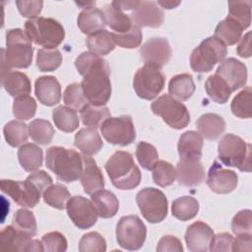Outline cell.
Masks as SVG:
<instances>
[{
    "instance_id": "obj_6",
    "label": "cell",
    "mask_w": 252,
    "mask_h": 252,
    "mask_svg": "<svg viewBox=\"0 0 252 252\" xmlns=\"http://www.w3.org/2000/svg\"><path fill=\"white\" fill-rule=\"evenodd\" d=\"M220 160L226 166H235L240 171H251V145L239 136L225 134L218 146Z\"/></svg>"
},
{
    "instance_id": "obj_57",
    "label": "cell",
    "mask_w": 252,
    "mask_h": 252,
    "mask_svg": "<svg viewBox=\"0 0 252 252\" xmlns=\"http://www.w3.org/2000/svg\"><path fill=\"white\" fill-rule=\"evenodd\" d=\"M42 193L43 191L52 184L51 176L44 170H35L32 172L28 177Z\"/></svg>"
},
{
    "instance_id": "obj_21",
    "label": "cell",
    "mask_w": 252,
    "mask_h": 252,
    "mask_svg": "<svg viewBox=\"0 0 252 252\" xmlns=\"http://www.w3.org/2000/svg\"><path fill=\"white\" fill-rule=\"evenodd\" d=\"M176 178L183 186H196L205 180V169L200 160L180 159L176 165Z\"/></svg>"
},
{
    "instance_id": "obj_42",
    "label": "cell",
    "mask_w": 252,
    "mask_h": 252,
    "mask_svg": "<svg viewBox=\"0 0 252 252\" xmlns=\"http://www.w3.org/2000/svg\"><path fill=\"white\" fill-rule=\"evenodd\" d=\"M252 92L250 87H246L239 92L232 99L230 109L233 115L238 118H250L252 116Z\"/></svg>"
},
{
    "instance_id": "obj_25",
    "label": "cell",
    "mask_w": 252,
    "mask_h": 252,
    "mask_svg": "<svg viewBox=\"0 0 252 252\" xmlns=\"http://www.w3.org/2000/svg\"><path fill=\"white\" fill-rule=\"evenodd\" d=\"M74 145L85 156H94L103 147L102 140L95 129L82 128L75 135Z\"/></svg>"
},
{
    "instance_id": "obj_37",
    "label": "cell",
    "mask_w": 252,
    "mask_h": 252,
    "mask_svg": "<svg viewBox=\"0 0 252 252\" xmlns=\"http://www.w3.org/2000/svg\"><path fill=\"white\" fill-rule=\"evenodd\" d=\"M205 90L209 97L217 103H225L232 93L227 84L217 74L208 77Z\"/></svg>"
},
{
    "instance_id": "obj_49",
    "label": "cell",
    "mask_w": 252,
    "mask_h": 252,
    "mask_svg": "<svg viewBox=\"0 0 252 252\" xmlns=\"http://www.w3.org/2000/svg\"><path fill=\"white\" fill-rule=\"evenodd\" d=\"M136 158L144 169L152 170L155 163L158 160V154L152 144L142 141L136 147Z\"/></svg>"
},
{
    "instance_id": "obj_7",
    "label": "cell",
    "mask_w": 252,
    "mask_h": 252,
    "mask_svg": "<svg viewBox=\"0 0 252 252\" xmlns=\"http://www.w3.org/2000/svg\"><path fill=\"white\" fill-rule=\"evenodd\" d=\"M226 54V45L216 36H210L192 51L190 66L197 73H207L212 71L217 63L222 62Z\"/></svg>"
},
{
    "instance_id": "obj_1",
    "label": "cell",
    "mask_w": 252,
    "mask_h": 252,
    "mask_svg": "<svg viewBox=\"0 0 252 252\" xmlns=\"http://www.w3.org/2000/svg\"><path fill=\"white\" fill-rule=\"evenodd\" d=\"M75 66L83 76L81 83L89 103L105 105L111 95L110 67L105 59L90 52H82L75 60Z\"/></svg>"
},
{
    "instance_id": "obj_51",
    "label": "cell",
    "mask_w": 252,
    "mask_h": 252,
    "mask_svg": "<svg viewBox=\"0 0 252 252\" xmlns=\"http://www.w3.org/2000/svg\"><path fill=\"white\" fill-rule=\"evenodd\" d=\"M78 248L81 252H102L106 250V242L101 234L91 231L82 236Z\"/></svg>"
},
{
    "instance_id": "obj_35",
    "label": "cell",
    "mask_w": 252,
    "mask_h": 252,
    "mask_svg": "<svg viewBox=\"0 0 252 252\" xmlns=\"http://www.w3.org/2000/svg\"><path fill=\"white\" fill-rule=\"evenodd\" d=\"M82 122L87 128L97 129L100 128L101 124L110 117V111L105 106H96L92 103H88L80 111Z\"/></svg>"
},
{
    "instance_id": "obj_11",
    "label": "cell",
    "mask_w": 252,
    "mask_h": 252,
    "mask_svg": "<svg viewBox=\"0 0 252 252\" xmlns=\"http://www.w3.org/2000/svg\"><path fill=\"white\" fill-rule=\"evenodd\" d=\"M164 82L165 77L160 69L145 64L135 73L133 87L139 97L151 100L162 91Z\"/></svg>"
},
{
    "instance_id": "obj_18",
    "label": "cell",
    "mask_w": 252,
    "mask_h": 252,
    "mask_svg": "<svg viewBox=\"0 0 252 252\" xmlns=\"http://www.w3.org/2000/svg\"><path fill=\"white\" fill-rule=\"evenodd\" d=\"M230 88L231 92L244 87L247 82V68L241 61L230 57L223 60L216 73Z\"/></svg>"
},
{
    "instance_id": "obj_32",
    "label": "cell",
    "mask_w": 252,
    "mask_h": 252,
    "mask_svg": "<svg viewBox=\"0 0 252 252\" xmlns=\"http://www.w3.org/2000/svg\"><path fill=\"white\" fill-rule=\"evenodd\" d=\"M242 32L243 29L237 22L226 17L218 24L214 36L221 40L225 45H233L241 38Z\"/></svg>"
},
{
    "instance_id": "obj_39",
    "label": "cell",
    "mask_w": 252,
    "mask_h": 252,
    "mask_svg": "<svg viewBox=\"0 0 252 252\" xmlns=\"http://www.w3.org/2000/svg\"><path fill=\"white\" fill-rule=\"evenodd\" d=\"M44 202L55 209L63 210L71 198L67 187L62 184H51L42 193Z\"/></svg>"
},
{
    "instance_id": "obj_36",
    "label": "cell",
    "mask_w": 252,
    "mask_h": 252,
    "mask_svg": "<svg viewBox=\"0 0 252 252\" xmlns=\"http://www.w3.org/2000/svg\"><path fill=\"white\" fill-rule=\"evenodd\" d=\"M52 118L55 126L66 133L74 132L79 127V117L76 110L68 107L59 105L53 109Z\"/></svg>"
},
{
    "instance_id": "obj_59",
    "label": "cell",
    "mask_w": 252,
    "mask_h": 252,
    "mask_svg": "<svg viewBox=\"0 0 252 252\" xmlns=\"http://www.w3.org/2000/svg\"><path fill=\"white\" fill-rule=\"evenodd\" d=\"M236 52L239 56L244 58L251 56V32H248L239 39Z\"/></svg>"
},
{
    "instance_id": "obj_54",
    "label": "cell",
    "mask_w": 252,
    "mask_h": 252,
    "mask_svg": "<svg viewBox=\"0 0 252 252\" xmlns=\"http://www.w3.org/2000/svg\"><path fill=\"white\" fill-rule=\"evenodd\" d=\"M17 8L20 12V14L23 17L26 18H36L37 15L40 14L43 6V2L39 0H34V1H23V0H18L16 1Z\"/></svg>"
},
{
    "instance_id": "obj_15",
    "label": "cell",
    "mask_w": 252,
    "mask_h": 252,
    "mask_svg": "<svg viewBox=\"0 0 252 252\" xmlns=\"http://www.w3.org/2000/svg\"><path fill=\"white\" fill-rule=\"evenodd\" d=\"M142 60L147 65L161 69L171 57V47L164 37H152L140 48Z\"/></svg>"
},
{
    "instance_id": "obj_3",
    "label": "cell",
    "mask_w": 252,
    "mask_h": 252,
    "mask_svg": "<svg viewBox=\"0 0 252 252\" xmlns=\"http://www.w3.org/2000/svg\"><path fill=\"white\" fill-rule=\"evenodd\" d=\"M45 164L56 175L58 180L70 183L81 177L84 158L75 150L53 146L46 151Z\"/></svg>"
},
{
    "instance_id": "obj_44",
    "label": "cell",
    "mask_w": 252,
    "mask_h": 252,
    "mask_svg": "<svg viewBox=\"0 0 252 252\" xmlns=\"http://www.w3.org/2000/svg\"><path fill=\"white\" fill-rule=\"evenodd\" d=\"M62 63L61 52L57 49L40 48L37 50L36 66L41 72H52L60 67Z\"/></svg>"
},
{
    "instance_id": "obj_30",
    "label": "cell",
    "mask_w": 252,
    "mask_h": 252,
    "mask_svg": "<svg viewBox=\"0 0 252 252\" xmlns=\"http://www.w3.org/2000/svg\"><path fill=\"white\" fill-rule=\"evenodd\" d=\"M195 92V84L190 74H178L172 77L168 83L170 96L177 100H187Z\"/></svg>"
},
{
    "instance_id": "obj_60",
    "label": "cell",
    "mask_w": 252,
    "mask_h": 252,
    "mask_svg": "<svg viewBox=\"0 0 252 252\" xmlns=\"http://www.w3.org/2000/svg\"><path fill=\"white\" fill-rule=\"evenodd\" d=\"M111 4L118 8L119 10L121 11H125V10H134L138 4H139V1L137 0H134V1H129V0H126V1H112Z\"/></svg>"
},
{
    "instance_id": "obj_50",
    "label": "cell",
    "mask_w": 252,
    "mask_h": 252,
    "mask_svg": "<svg viewBox=\"0 0 252 252\" xmlns=\"http://www.w3.org/2000/svg\"><path fill=\"white\" fill-rule=\"evenodd\" d=\"M111 34L115 44L119 45L120 47L128 48V49H132L140 46L143 38L141 29L134 25L129 31L125 32H120V33L111 32Z\"/></svg>"
},
{
    "instance_id": "obj_24",
    "label": "cell",
    "mask_w": 252,
    "mask_h": 252,
    "mask_svg": "<svg viewBox=\"0 0 252 252\" xmlns=\"http://www.w3.org/2000/svg\"><path fill=\"white\" fill-rule=\"evenodd\" d=\"M77 24L83 33L90 35L94 32L104 30L106 21L101 10L95 7H86L78 15Z\"/></svg>"
},
{
    "instance_id": "obj_22",
    "label": "cell",
    "mask_w": 252,
    "mask_h": 252,
    "mask_svg": "<svg viewBox=\"0 0 252 252\" xmlns=\"http://www.w3.org/2000/svg\"><path fill=\"white\" fill-rule=\"evenodd\" d=\"M84 168L81 174L80 180L84 188V191L92 195L94 192L103 189L104 178L100 168L97 166L95 160L89 156H83Z\"/></svg>"
},
{
    "instance_id": "obj_9",
    "label": "cell",
    "mask_w": 252,
    "mask_h": 252,
    "mask_svg": "<svg viewBox=\"0 0 252 252\" xmlns=\"http://www.w3.org/2000/svg\"><path fill=\"white\" fill-rule=\"evenodd\" d=\"M136 202L143 217L151 223L160 222L167 216V199L158 189L146 187L140 190L136 195Z\"/></svg>"
},
{
    "instance_id": "obj_4",
    "label": "cell",
    "mask_w": 252,
    "mask_h": 252,
    "mask_svg": "<svg viewBox=\"0 0 252 252\" xmlns=\"http://www.w3.org/2000/svg\"><path fill=\"white\" fill-rule=\"evenodd\" d=\"M104 168L112 184L120 190L134 189L141 182V171L128 152H115L105 162Z\"/></svg>"
},
{
    "instance_id": "obj_12",
    "label": "cell",
    "mask_w": 252,
    "mask_h": 252,
    "mask_svg": "<svg viewBox=\"0 0 252 252\" xmlns=\"http://www.w3.org/2000/svg\"><path fill=\"white\" fill-rule=\"evenodd\" d=\"M103 138L112 145L128 146L136 139V131L130 115L109 117L100 126Z\"/></svg>"
},
{
    "instance_id": "obj_47",
    "label": "cell",
    "mask_w": 252,
    "mask_h": 252,
    "mask_svg": "<svg viewBox=\"0 0 252 252\" xmlns=\"http://www.w3.org/2000/svg\"><path fill=\"white\" fill-rule=\"evenodd\" d=\"M63 100L68 107L76 111H81L83 107L89 103L84 94L81 83H73L68 85L63 94Z\"/></svg>"
},
{
    "instance_id": "obj_53",
    "label": "cell",
    "mask_w": 252,
    "mask_h": 252,
    "mask_svg": "<svg viewBox=\"0 0 252 252\" xmlns=\"http://www.w3.org/2000/svg\"><path fill=\"white\" fill-rule=\"evenodd\" d=\"M44 251L64 252L67 250V240L59 231H51L41 237Z\"/></svg>"
},
{
    "instance_id": "obj_56",
    "label": "cell",
    "mask_w": 252,
    "mask_h": 252,
    "mask_svg": "<svg viewBox=\"0 0 252 252\" xmlns=\"http://www.w3.org/2000/svg\"><path fill=\"white\" fill-rule=\"evenodd\" d=\"M157 251L164 252V251H175L182 252L183 247L180 240L173 235H164L162 236L157 246Z\"/></svg>"
},
{
    "instance_id": "obj_43",
    "label": "cell",
    "mask_w": 252,
    "mask_h": 252,
    "mask_svg": "<svg viewBox=\"0 0 252 252\" xmlns=\"http://www.w3.org/2000/svg\"><path fill=\"white\" fill-rule=\"evenodd\" d=\"M251 1H229L227 17L237 22L243 30L251 24Z\"/></svg>"
},
{
    "instance_id": "obj_28",
    "label": "cell",
    "mask_w": 252,
    "mask_h": 252,
    "mask_svg": "<svg viewBox=\"0 0 252 252\" xmlns=\"http://www.w3.org/2000/svg\"><path fill=\"white\" fill-rule=\"evenodd\" d=\"M2 86L13 97L26 95L31 93V81L29 77L19 71H10L2 77Z\"/></svg>"
},
{
    "instance_id": "obj_17",
    "label": "cell",
    "mask_w": 252,
    "mask_h": 252,
    "mask_svg": "<svg viewBox=\"0 0 252 252\" xmlns=\"http://www.w3.org/2000/svg\"><path fill=\"white\" fill-rule=\"evenodd\" d=\"M132 24L138 28H158L162 25L164 15L155 1H139L130 15Z\"/></svg>"
},
{
    "instance_id": "obj_38",
    "label": "cell",
    "mask_w": 252,
    "mask_h": 252,
    "mask_svg": "<svg viewBox=\"0 0 252 252\" xmlns=\"http://www.w3.org/2000/svg\"><path fill=\"white\" fill-rule=\"evenodd\" d=\"M2 244L5 248L15 251H25L31 236L19 231L13 225L6 226L0 233Z\"/></svg>"
},
{
    "instance_id": "obj_55",
    "label": "cell",
    "mask_w": 252,
    "mask_h": 252,
    "mask_svg": "<svg viewBox=\"0 0 252 252\" xmlns=\"http://www.w3.org/2000/svg\"><path fill=\"white\" fill-rule=\"evenodd\" d=\"M233 237L228 232H220L217 235H214L210 249L211 251H225L229 252L232 251V243H233Z\"/></svg>"
},
{
    "instance_id": "obj_40",
    "label": "cell",
    "mask_w": 252,
    "mask_h": 252,
    "mask_svg": "<svg viewBox=\"0 0 252 252\" xmlns=\"http://www.w3.org/2000/svg\"><path fill=\"white\" fill-rule=\"evenodd\" d=\"M29 126H27L24 122L12 120L9 121L3 128V133L6 142L11 147H19L25 144L28 140Z\"/></svg>"
},
{
    "instance_id": "obj_58",
    "label": "cell",
    "mask_w": 252,
    "mask_h": 252,
    "mask_svg": "<svg viewBox=\"0 0 252 252\" xmlns=\"http://www.w3.org/2000/svg\"><path fill=\"white\" fill-rule=\"evenodd\" d=\"M252 250V234L236 235L233 239L232 251H248Z\"/></svg>"
},
{
    "instance_id": "obj_61",
    "label": "cell",
    "mask_w": 252,
    "mask_h": 252,
    "mask_svg": "<svg viewBox=\"0 0 252 252\" xmlns=\"http://www.w3.org/2000/svg\"><path fill=\"white\" fill-rule=\"evenodd\" d=\"M25 251H44L41 240L39 241L36 239H31L28 242Z\"/></svg>"
},
{
    "instance_id": "obj_34",
    "label": "cell",
    "mask_w": 252,
    "mask_h": 252,
    "mask_svg": "<svg viewBox=\"0 0 252 252\" xmlns=\"http://www.w3.org/2000/svg\"><path fill=\"white\" fill-rule=\"evenodd\" d=\"M199 212V202L191 196H182L175 199L171 205L172 216L182 221L192 220Z\"/></svg>"
},
{
    "instance_id": "obj_14",
    "label": "cell",
    "mask_w": 252,
    "mask_h": 252,
    "mask_svg": "<svg viewBox=\"0 0 252 252\" xmlns=\"http://www.w3.org/2000/svg\"><path fill=\"white\" fill-rule=\"evenodd\" d=\"M68 217L73 223L81 228L87 229L95 224L97 212L93 202L83 196L71 197L66 205Z\"/></svg>"
},
{
    "instance_id": "obj_48",
    "label": "cell",
    "mask_w": 252,
    "mask_h": 252,
    "mask_svg": "<svg viewBox=\"0 0 252 252\" xmlns=\"http://www.w3.org/2000/svg\"><path fill=\"white\" fill-rule=\"evenodd\" d=\"M36 102L29 94L15 98L13 102V114L19 120H29L35 114Z\"/></svg>"
},
{
    "instance_id": "obj_20",
    "label": "cell",
    "mask_w": 252,
    "mask_h": 252,
    "mask_svg": "<svg viewBox=\"0 0 252 252\" xmlns=\"http://www.w3.org/2000/svg\"><path fill=\"white\" fill-rule=\"evenodd\" d=\"M34 94L40 103L53 106L60 101L61 87L53 76H41L35 80Z\"/></svg>"
},
{
    "instance_id": "obj_2",
    "label": "cell",
    "mask_w": 252,
    "mask_h": 252,
    "mask_svg": "<svg viewBox=\"0 0 252 252\" xmlns=\"http://www.w3.org/2000/svg\"><path fill=\"white\" fill-rule=\"evenodd\" d=\"M6 49L2 48V77L11 68L25 69L32 61L33 47L27 33L21 29H12L6 32Z\"/></svg>"
},
{
    "instance_id": "obj_26",
    "label": "cell",
    "mask_w": 252,
    "mask_h": 252,
    "mask_svg": "<svg viewBox=\"0 0 252 252\" xmlns=\"http://www.w3.org/2000/svg\"><path fill=\"white\" fill-rule=\"evenodd\" d=\"M199 133L207 140L218 139L225 130L224 119L216 113H205L196 122Z\"/></svg>"
},
{
    "instance_id": "obj_10",
    "label": "cell",
    "mask_w": 252,
    "mask_h": 252,
    "mask_svg": "<svg viewBox=\"0 0 252 252\" xmlns=\"http://www.w3.org/2000/svg\"><path fill=\"white\" fill-rule=\"evenodd\" d=\"M147 237V227L136 215L120 218L116 225V240L126 250L140 249Z\"/></svg>"
},
{
    "instance_id": "obj_13",
    "label": "cell",
    "mask_w": 252,
    "mask_h": 252,
    "mask_svg": "<svg viewBox=\"0 0 252 252\" xmlns=\"http://www.w3.org/2000/svg\"><path fill=\"white\" fill-rule=\"evenodd\" d=\"M1 190L10 196L19 206L24 208H33L39 202L42 194L28 178L25 181L2 179Z\"/></svg>"
},
{
    "instance_id": "obj_23",
    "label": "cell",
    "mask_w": 252,
    "mask_h": 252,
    "mask_svg": "<svg viewBox=\"0 0 252 252\" xmlns=\"http://www.w3.org/2000/svg\"><path fill=\"white\" fill-rule=\"evenodd\" d=\"M203 144V137L199 132H184L180 136L177 145L180 159L200 160L202 158Z\"/></svg>"
},
{
    "instance_id": "obj_62",
    "label": "cell",
    "mask_w": 252,
    "mask_h": 252,
    "mask_svg": "<svg viewBox=\"0 0 252 252\" xmlns=\"http://www.w3.org/2000/svg\"><path fill=\"white\" fill-rule=\"evenodd\" d=\"M180 3H181L180 1H177V2H173V1H158V5H160L164 9H173V8L177 7Z\"/></svg>"
},
{
    "instance_id": "obj_52",
    "label": "cell",
    "mask_w": 252,
    "mask_h": 252,
    "mask_svg": "<svg viewBox=\"0 0 252 252\" xmlns=\"http://www.w3.org/2000/svg\"><path fill=\"white\" fill-rule=\"evenodd\" d=\"M231 229L235 235L252 234V215L250 210L239 211L231 220Z\"/></svg>"
},
{
    "instance_id": "obj_33",
    "label": "cell",
    "mask_w": 252,
    "mask_h": 252,
    "mask_svg": "<svg viewBox=\"0 0 252 252\" xmlns=\"http://www.w3.org/2000/svg\"><path fill=\"white\" fill-rule=\"evenodd\" d=\"M102 12L104 14L106 25L113 30L114 32H125L133 26L130 16L124 14L123 11L114 7L111 3L106 4Z\"/></svg>"
},
{
    "instance_id": "obj_29",
    "label": "cell",
    "mask_w": 252,
    "mask_h": 252,
    "mask_svg": "<svg viewBox=\"0 0 252 252\" xmlns=\"http://www.w3.org/2000/svg\"><path fill=\"white\" fill-rule=\"evenodd\" d=\"M18 158L21 166L26 171L33 172L42 165L43 153L38 146L27 143L20 147L18 151Z\"/></svg>"
},
{
    "instance_id": "obj_41",
    "label": "cell",
    "mask_w": 252,
    "mask_h": 252,
    "mask_svg": "<svg viewBox=\"0 0 252 252\" xmlns=\"http://www.w3.org/2000/svg\"><path fill=\"white\" fill-rule=\"evenodd\" d=\"M29 135L33 142L40 145H47L53 139L54 129L49 121L34 119L29 124Z\"/></svg>"
},
{
    "instance_id": "obj_31",
    "label": "cell",
    "mask_w": 252,
    "mask_h": 252,
    "mask_svg": "<svg viewBox=\"0 0 252 252\" xmlns=\"http://www.w3.org/2000/svg\"><path fill=\"white\" fill-rule=\"evenodd\" d=\"M86 45L90 52H93L100 57L108 54L115 48L112 34L106 30H100L91 33L86 38Z\"/></svg>"
},
{
    "instance_id": "obj_19",
    "label": "cell",
    "mask_w": 252,
    "mask_h": 252,
    "mask_svg": "<svg viewBox=\"0 0 252 252\" xmlns=\"http://www.w3.org/2000/svg\"><path fill=\"white\" fill-rule=\"evenodd\" d=\"M213 229L203 221H195L187 227L185 241L192 252H206L210 249L214 237Z\"/></svg>"
},
{
    "instance_id": "obj_5",
    "label": "cell",
    "mask_w": 252,
    "mask_h": 252,
    "mask_svg": "<svg viewBox=\"0 0 252 252\" xmlns=\"http://www.w3.org/2000/svg\"><path fill=\"white\" fill-rule=\"evenodd\" d=\"M25 32L31 41L47 49L56 48L65 37L63 26L51 18L36 17L25 23Z\"/></svg>"
},
{
    "instance_id": "obj_27",
    "label": "cell",
    "mask_w": 252,
    "mask_h": 252,
    "mask_svg": "<svg viewBox=\"0 0 252 252\" xmlns=\"http://www.w3.org/2000/svg\"><path fill=\"white\" fill-rule=\"evenodd\" d=\"M91 199L100 218L109 219L117 214L119 201L112 192L101 189L92 194Z\"/></svg>"
},
{
    "instance_id": "obj_46",
    "label": "cell",
    "mask_w": 252,
    "mask_h": 252,
    "mask_svg": "<svg viewBox=\"0 0 252 252\" xmlns=\"http://www.w3.org/2000/svg\"><path fill=\"white\" fill-rule=\"evenodd\" d=\"M12 225L19 231L32 237L36 234V220L34 215L27 209H19L13 218Z\"/></svg>"
},
{
    "instance_id": "obj_45",
    "label": "cell",
    "mask_w": 252,
    "mask_h": 252,
    "mask_svg": "<svg viewBox=\"0 0 252 252\" xmlns=\"http://www.w3.org/2000/svg\"><path fill=\"white\" fill-rule=\"evenodd\" d=\"M153 180L159 187L171 185L176 178V171L173 165L165 160H158L152 168Z\"/></svg>"
},
{
    "instance_id": "obj_16",
    "label": "cell",
    "mask_w": 252,
    "mask_h": 252,
    "mask_svg": "<svg viewBox=\"0 0 252 252\" xmlns=\"http://www.w3.org/2000/svg\"><path fill=\"white\" fill-rule=\"evenodd\" d=\"M238 176L230 169L222 167V165L215 160L209 169L207 175V185L217 194H228L237 186Z\"/></svg>"
},
{
    "instance_id": "obj_8",
    "label": "cell",
    "mask_w": 252,
    "mask_h": 252,
    "mask_svg": "<svg viewBox=\"0 0 252 252\" xmlns=\"http://www.w3.org/2000/svg\"><path fill=\"white\" fill-rule=\"evenodd\" d=\"M152 111L173 129H183L190 122V114L187 107L169 94H162L151 105Z\"/></svg>"
}]
</instances>
